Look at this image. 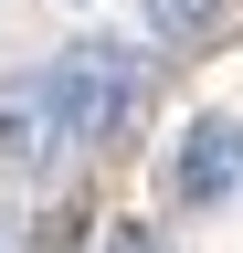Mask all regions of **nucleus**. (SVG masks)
Returning a JSON list of instances; mask_svg holds the SVG:
<instances>
[{
  "mask_svg": "<svg viewBox=\"0 0 243 253\" xmlns=\"http://www.w3.org/2000/svg\"><path fill=\"white\" fill-rule=\"evenodd\" d=\"M53 106H64V137H127L148 106V63L127 42H74L64 63H43Z\"/></svg>",
  "mask_w": 243,
  "mask_h": 253,
  "instance_id": "nucleus-1",
  "label": "nucleus"
},
{
  "mask_svg": "<svg viewBox=\"0 0 243 253\" xmlns=\"http://www.w3.org/2000/svg\"><path fill=\"white\" fill-rule=\"evenodd\" d=\"M53 148H64V106H53V84H43V74L0 84V158H11V169H53Z\"/></svg>",
  "mask_w": 243,
  "mask_h": 253,
  "instance_id": "nucleus-2",
  "label": "nucleus"
},
{
  "mask_svg": "<svg viewBox=\"0 0 243 253\" xmlns=\"http://www.w3.org/2000/svg\"><path fill=\"white\" fill-rule=\"evenodd\" d=\"M243 190V126L233 116H201L180 137V201H233Z\"/></svg>",
  "mask_w": 243,
  "mask_h": 253,
  "instance_id": "nucleus-3",
  "label": "nucleus"
},
{
  "mask_svg": "<svg viewBox=\"0 0 243 253\" xmlns=\"http://www.w3.org/2000/svg\"><path fill=\"white\" fill-rule=\"evenodd\" d=\"M211 11L222 0H148V32L159 42H191V32H211Z\"/></svg>",
  "mask_w": 243,
  "mask_h": 253,
  "instance_id": "nucleus-4",
  "label": "nucleus"
},
{
  "mask_svg": "<svg viewBox=\"0 0 243 253\" xmlns=\"http://www.w3.org/2000/svg\"><path fill=\"white\" fill-rule=\"evenodd\" d=\"M106 253H159V243H148V221H116V232H106Z\"/></svg>",
  "mask_w": 243,
  "mask_h": 253,
  "instance_id": "nucleus-5",
  "label": "nucleus"
}]
</instances>
